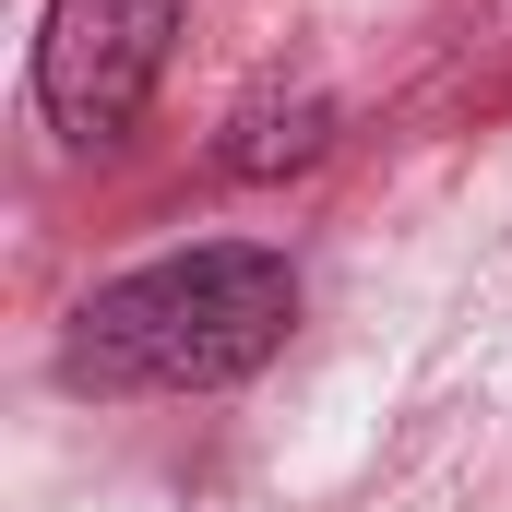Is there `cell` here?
<instances>
[{
    "mask_svg": "<svg viewBox=\"0 0 512 512\" xmlns=\"http://www.w3.org/2000/svg\"><path fill=\"white\" fill-rule=\"evenodd\" d=\"M179 12L191 0H48V36H36V108L72 143H120L179 48Z\"/></svg>",
    "mask_w": 512,
    "mask_h": 512,
    "instance_id": "obj_2",
    "label": "cell"
},
{
    "mask_svg": "<svg viewBox=\"0 0 512 512\" xmlns=\"http://www.w3.org/2000/svg\"><path fill=\"white\" fill-rule=\"evenodd\" d=\"M298 322V274L286 251H251V239H215V251H167L96 286L72 310V382L96 393H215L262 370Z\"/></svg>",
    "mask_w": 512,
    "mask_h": 512,
    "instance_id": "obj_1",
    "label": "cell"
}]
</instances>
